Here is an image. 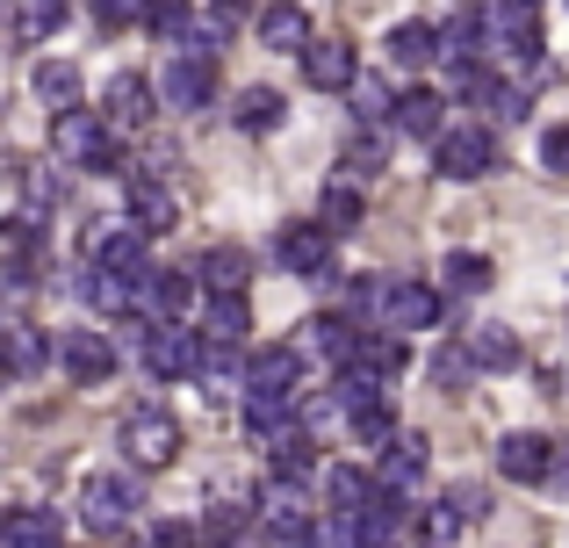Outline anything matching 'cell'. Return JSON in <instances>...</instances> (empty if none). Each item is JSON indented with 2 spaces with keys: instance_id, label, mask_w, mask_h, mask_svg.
Segmentation results:
<instances>
[{
  "instance_id": "cell-1",
  "label": "cell",
  "mask_w": 569,
  "mask_h": 548,
  "mask_svg": "<svg viewBox=\"0 0 569 548\" xmlns=\"http://www.w3.org/2000/svg\"><path fill=\"white\" fill-rule=\"evenodd\" d=\"M51 159H66V167H80V173H130L123 145L109 138V116H94V109L51 116Z\"/></svg>"
},
{
  "instance_id": "cell-38",
  "label": "cell",
  "mask_w": 569,
  "mask_h": 548,
  "mask_svg": "<svg viewBox=\"0 0 569 548\" xmlns=\"http://www.w3.org/2000/svg\"><path fill=\"white\" fill-rule=\"evenodd\" d=\"M339 405H347V419H368V411H382V376H368V368H339Z\"/></svg>"
},
{
  "instance_id": "cell-25",
  "label": "cell",
  "mask_w": 569,
  "mask_h": 548,
  "mask_svg": "<svg viewBox=\"0 0 569 548\" xmlns=\"http://www.w3.org/2000/svg\"><path fill=\"white\" fill-rule=\"evenodd\" d=\"M29 94H37L51 116H66V109H80V72H72L66 58H43V66L29 72Z\"/></svg>"
},
{
  "instance_id": "cell-42",
  "label": "cell",
  "mask_w": 569,
  "mask_h": 548,
  "mask_svg": "<svg viewBox=\"0 0 569 548\" xmlns=\"http://www.w3.org/2000/svg\"><path fill=\"white\" fill-rule=\"evenodd\" d=\"M144 29H152V37H167V43H181L188 29H194L188 0H152V8H144Z\"/></svg>"
},
{
  "instance_id": "cell-19",
  "label": "cell",
  "mask_w": 569,
  "mask_h": 548,
  "mask_svg": "<svg viewBox=\"0 0 569 548\" xmlns=\"http://www.w3.org/2000/svg\"><path fill=\"white\" fill-rule=\"evenodd\" d=\"M101 101H109V123H116V130H144V123L159 116V101H152V80H138V72H116V80H109V94H101Z\"/></svg>"
},
{
  "instance_id": "cell-15",
  "label": "cell",
  "mask_w": 569,
  "mask_h": 548,
  "mask_svg": "<svg viewBox=\"0 0 569 548\" xmlns=\"http://www.w3.org/2000/svg\"><path fill=\"white\" fill-rule=\"evenodd\" d=\"M426 455H432V440L403 426V434H397V440L382 448V491L411 498V491H418V477H426Z\"/></svg>"
},
{
  "instance_id": "cell-27",
  "label": "cell",
  "mask_w": 569,
  "mask_h": 548,
  "mask_svg": "<svg viewBox=\"0 0 569 548\" xmlns=\"http://www.w3.org/2000/svg\"><path fill=\"white\" fill-rule=\"evenodd\" d=\"M252 520H260V506H252V498H209V512H202V541H209V548H231Z\"/></svg>"
},
{
  "instance_id": "cell-40",
  "label": "cell",
  "mask_w": 569,
  "mask_h": 548,
  "mask_svg": "<svg viewBox=\"0 0 569 548\" xmlns=\"http://www.w3.org/2000/svg\"><path fill=\"white\" fill-rule=\"evenodd\" d=\"M461 527H469V520H461V512L447 506V498L418 512V541H426V548H461Z\"/></svg>"
},
{
  "instance_id": "cell-50",
  "label": "cell",
  "mask_w": 569,
  "mask_h": 548,
  "mask_svg": "<svg viewBox=\"0 0 569 548\" xmlns=\"http://www.w3.org/2000/svg\"><path fill=\"white\" fill-rule=\"evenodd\" d=\"M548 484H562V491H569V448H556V477H548Z\"/></svg>"
},
{
  "instance_id": "cell-21",
  "label": "cell",
  "mask_w": 569,
  "mask_h": 548,
  "mask_svg": "<svg viewBox=\"0 0 569 548\" xmlns=\"http://www.w3.org/2000/svg\"><path fill=\"white\" fill-rule=\"evenodd\" d=\"M194 281H202L209 296H246V281H252L246 246H209V253L194 260Z\"/></svg>"
},
{
  "instance_id": "cell-23",
  "label": "cell",
  "mask_w": 569,
  "mask_h": 548,
  "mask_svg": "<svg viewBox=\"0 0 569 548\" xmlns=\"http://www.w3.org/2000/svg\"><path fill=\"white\" fill-rule=\"evenodd\" d=\"M0 548H66V527L43 506H14L8 527H0Z\"/></svg>"
},
{
  "instance_id": "cell-45",
  "label": "cell",
  "mask_w": 569,
  "mask_h": 548,
  "mask_svg": "<svg viewBox=\"0 0 569 548\" xmlns=\"http://www.w3.org/2000/svg\"><path fill=\"white\" fill-rule=\"evenodd\" d=\"M152 548H202V527H194V520H159Z\"/></svg>"
},
{
  "instance_id": "cell-37",
  "label": "cell",
  "mask_w": 569,
  "mask_h": 548,
  "mask_svg": "<svg viewBox=\"0 0 569 548\" xmlns=\"http://www.w3.org/2000/svg\"><path fill=\"white\" fill-rule=\"evenodd\" d=\"M325 225H332V231H353V225H361V217H368V202H361V188H353L347 181V173H332V181H325Z\"/></svg>"
},
{
  "instance_id": "cell-12",
  "label": "cell",
  "mask_w": 569,
  "mask_h": 548,
  "mask_svg": "<svg viewBox=\"0 0 569 548\" xmlns=\"http://www.w3.org/2000/svg\"><path fill=\"white\" fill-rule=\"evenodd\" d=\"M296 347H303V353H325V361H353V347H361V325H353L347 310H318V318L296 325Z\"/></svg>"
},
{
  "instance_id": "cell-30",
  "label": "cell",
  "mask_w": 569,
  "mask_h": 548,
  "mask_svg": "<svg viewBox=\"0 0 569 548\" xmlns=\"http://www.w3.org/2000/svg\"><path fill=\"white\" fill-rule=\"evenodd\" d=\"M281 116H289V101H281L274 87H246V94L231 101V123L246 130V138H267V130H274Z\"/></svg>"
},
{
  "instance_id": "cell-22",
  "label": "cell",
  "mask_w": 569,
  "mask_h": 548,
  "mask_svg": "<svg viewBox=\"0 0 569 548\" xmlns=\"http://www.w3.org/2000/svg\"><path fill=\"white\" fill-rule=\"evenodd\" d=\"M389 66H397V72L440 66V29H432V22H397V29H389Z\"/></svg>"
},
{
  "instance_id": "cell-39",
  "label": "cell",
  "mask_w": 569,
  "mask_h": 548,
  "mask_svg": "<svg viewBox=\"0 0 569 548\" xmlns=\"http://www.w3.org/2000/svg\"><path fill=\"white\" fill-rule=\"evenodd\" d=\"M37 368H43V332L14 318V325H8V376H14V382H29Z\"/></svg>"
},
{
  "instance_id": "cell-29",
  "label": "cell",
  "mask_w": 569,
  "mask_h": 548,
  "mask_svg": "<svg viewBox=\"0 0 569 548\" xmlns=\"http://www.w3.org/2000/svg\"><path fill=\"white\" fill-rule=\"evenodd\" d=\"M58 29H66V0H14V43H22V51L51 43Z\"/></svg>"
},
{
  "instance_id": "cell-17",
  "label": "cell",
  "mask_w": 569,
  "mask_h": 548,
  "mask_svg": "<svg viewBox=\"0 0 569 548\" xmlns=\"http://www.w3.org/2000/svg\"><path fill=\"white\" fill-rule=\"evenodd\" d=\"M260 43H267V51H281V58H289V51L303 58L318 37H310V14L296 8V0H267V8H260Z\"/></svg>"
},
{
  "instance_id": "cell-4",
  "label": "cell",
  "mask_w": 569,
  "mask_h": 548,
  "mask_svg": "<svg viewBox=\"0 0 569 548\" xmlns=\"http://www.w3.org/2000/svg\"><path fill=\"white\" fill-rule=\"evenodd\" d=\"M432 173H440V181H483V173H498V138H490L483 123L447 130V138L432 145Z\"/></svg>"
},
{
  "instance_id": "cell-20",
  "label": "cell",
  "mask_w": 569,
  "mask_h": 548,
  "mask_svg": "<svg viewBox=\"0 0 569 548\" xmlns=\"http://www.w3.org/2000/svg\"><path fill=\"white\" fill-rule=\"evenodd\" d=\"M397 130H403V138L440 145V138H447V94H432V87H403V101H397Z\"/></svg>"
},
{
  "instance_id": "cell-52",
  "label": "cell",
  "mask_w": 569,
  "mask_h": 548,
  "mask_svg": "<svg viewBox=\"0 0 569 548\" xmlns=\"http://www.w3.org/2000/svg\"><path fill=\"white\" fill-rule=\"evenodd\" d=\"M144 548H152V541H144Z\"/></svg>"
},
{
  "instance_id": "cell-41",
  "label": "cell",
  "mask_w": 569,
  "mask_h": 548,
  "mask_svg": "<svg viewBox=\"0 0 569 548\" xmlns=\"http://www.w3.org/2000/svg\"><path fill=\"white\" fill-rule=\"evenodd\" d=\"M382 167H389V138H382V130H361V138L347 145V173H353V181H376Z\"/></svg>"
},
{
  "instance_id": "cell-32",
  "label": "cell",
  "mask_w": 569,
  "mask_h": 548,
  "mask_svg": "<svg viewBox=\"0 0 569 548\" xmlns=\"http://www.w3.org/2000/svg\"><path fill=\"white\" fill-rule=\"evenodd\" d=\"M469 353H476V368L505 376V368H519V332H512V325H476V332H469Z\"/></svg>"
},
{
  "instance_id": "cell-14",
  "label": "cell",
  "mask_w": 569,
  "mask_h": 548,
  "mask_svg": "<svg viewBox=\"0 0 569 548\" xmlns=\"http://www.w3.org/2000/svg\"><path fill=\"white\" fill-rule=\"evenodd\" d=\"M382 325L389 332H432V325H440V289H426V281H389Z\"/></svg>"
},
{
  "instance_id": "cell-48",
  "label": "cell",
  "mask_w": 569,
  "mask_h": 548,
  "mask_svg": "<svg viewBox=\"0 0 569 548\" xmlns=\"http://www.w3.org/2000/svg\"><path fill=\"white\" fill-rule=\"evenodd\" d=\"M469 368H476V353H469V347H440V361H432V376H440V382H461Z\"/></svg>"
},
{
  "instance_id": "cell-10",
  "label": "cell",
  "mask_w": 569,
  "mask_h": 548,
  "mask_svg": "<svg viewBox=\"0 0 569 548\" xmlns=\"http://www.w3.org/2000/svg\"><path fill=\"white\" fill-rule=\"evenodd\" d=\"M498 477L548 484V477H556V440H548V434H505L498 440Z\"/></svg>"
},
{
  "instance_id": "cell-51",
  "label": "cell",
  "mask_w": 569,
  "mask_h": 548,
  "mask_svg": "<svg viewBox=\"0 0 569 548\" xmlns=\"http://www.w3.org/2000/svg\"><path fill=\"white\" fill-rule=\"evenodd\" d=\"M505 8H519V14H533V8H541V0H505Z\"/></svg>"
},
{
  "instance_id": "cell-3",
  "label": "cell",
  "mask_w": 569,
  "mask_h": 548,
  "mask_svg": "<svg viewBox=\"0 0 569 548\" xmlns=\"http://www.w3.org/2000/svg\"><path fill=\"white\" fill-rule=\"evenodd\" d=\"M332 239H339V231L325 225V217H296V225H281L274 260H281L296 281H325V275H332Z\"/></svg>"
},
{
  "instance_id": "cell-49",
  "label": "cell",
  "mask_w": 569,
  "mask_h": 548,
  "mask_svg": "<svg viewBox=\"0 0 569 548\" xmlns=\"http://www.w3.org/2000/svg\"><path fill=\"white\" fill-rule=\"evenodd\" d=\"M447 506H455L461 520H483V491H476V484H455V491H447Z\"/></svg>"
},
{
  "instance_id": "cell-16",
  "label": "cell",
  "mask_w": 569,
  "mask_h": 548,
  "mask_svg": "<svg viewBox=\"0 0 569 548\" xmlns=\"http://www.w3.org/2000/svg\"><path fill=\"white\" fill-rule=\"evenodd\" d=\"M339 368H368V376H403L411 368V347H403V332H389V325H361V347H353V361Z\"/></svg>"
},
{
  "instance_id": "cell-33",
  "label": "cell",
  "mask_w": 569,
  "mask_h": 548,
  "mask_svg": "<svg viewBox=\"0 0 569 548\" xmlns=\"http://www.w3.org/2000/svg\"><path fill=\"white\" fill-rule=\"evenodd\" d=\"M361 520V548H397L403 541V498L397 491H382L368 512H353Z\"/></svg>"
},
{
  "instance_id": "cell-34",
  "label": "cell",
  "mask_w": 569,
  "mask_h": 548,
  "mask_svg": "<svg viewBox=\"0 0 569 548\" xmlns=\"http://www.w3.org/2000/svg\"><path fill=\"white\" fill-rule=\"evenodd\" d=\"M347 101H353V116H361L368 130L397 123V94H389V80H376V72H361V80L347 87Z\"/></svg>"
},
{
  "instance_id": "cell-9",
  "label": "cell",
  "mask_w": 569,
  "mask_h": 548,
  "mask_svg": "<svg viewBox=\"0 0 569 548\" xmlns=\"http://www.w3.org/2000/svg\"><path fill=\"white\" fill-rule=\"evenodd\" d=\"M303 80L325 87V94H347V87L361 80V51H353L347 37H318V43L303 51Z\"/></svg>"
},
{
  "instance_id": "cell-2",
  "label": "cell",
  "mask_w": 569,
  "mask_h": 548,
  "mask_svg": "<svg viewBox=\"0 0 569 548\" xmlns=\"http://www.w3.org/2000/svg\"><path fill=\"white\" fill-rule=\"evenodd\" d=\"M138 506H144L138 469H94V477L80 484V527H87V535H116V527H130Z\"/></svg>"
},
{
  "instance_id": "cell-31",
  "label": "cell",
  "mask_w": 569,
  "mask_h": 548,
  "mask_svg": "<svg viewBox=\"0 0 569 548\" xmlns=\"http://www.w3.org/2000/svg\"><path fill=\"white\" fill-rule=\"evenodd\" d=\"M447 87H455V101H490V109H505V94H512V87H505L498 72L483 66V58H469V66H447Z\"/></svg>"
},
{
  "instance_id": "cell-47",
  "label": "cell",
  "mask_w": 569,
  "mask_h": 548,
  "mask_svg": "<svg viewBox=\"0 0 569 548\" xmlns=\"http://www.w3.org/2000/svg\"><path fill=\"white\" fill-rule=\"evenodd\" d=\"M541 167H548V173H569V123L541 130Z\"/></svg>"
},
{
  "instance_id": "cell-5",
  "label": "cell",
  "mask_w": 569,
  "mask_h": 548,
  "mask_svg": "<svg viewBox=\"0 0 569 548\" xmlns=\"http://www.w3.org/2000/svg\"><path fill=\"white\" fill-rule=\"evenodd\" d=\"M51 361L66 368V382H80V390H94V382L116 376V339L109 332H51Z\"/></svg>"
},
{
  "instance_id": "cell-8",
  "label": "cell",
  "mask_w": 569,
  "mask_h": 548,
  "mask_svg": "<svg viewBox=\"0 0 569 548\" xmlns=\"http://www.w3.org/2000/svg\"><path fill=\"white\" fill-rule=\"evenodd\" d=\"M194 289H202V281L181 275V268H152V275L138 281V318L144 325H181L188 310H194Z\"/></svg>"
},
{
  "instance_id": "cell-36",
  "label": "cell",
  "mask_w": 569,
  "mask_h": 548,
  "mask_svg": "<svg viewBox=\"0 0 569 548\" xmlns=\"http://www.w3.org/2000/svg\"><path fill=\"white\" fill-rule=\"evenodd\" d=\"M296 419H303V434H310V440L339 434V426H347V434H353V419H347V405H339V390H318V397H296Z\"/></svg>"
},
{
  "instance_id": "cell-46",
  "label": "cell",
  "mask_w": 569,
  "mask_h": 548,
  "mask_svg": "<svg viewBox=\"0 0 569 548\" xmlns=\"http://www.w3.org/2000/svg\"><path fill=\"white\" fill-rule=\"evenodd\" d=\"M353 434H361V440H368V448H389V440H397V434H403V426H397V419H389V405H382V411H368V419H353Z\"/></svg>"
},
{
  "instance_id": "cell-44",
  "label": "cell",
  "mask_w": 569,
  "mask_h": 548,
  "mask_svg": "<svg viewBox=\"0 0 569 548\" xmlns=\"http://www.w3.org/2000/svg\"><path fill=\"white\" fill-rule=\"evenodd\" d=\"M144 8H152V0H94V22L123 29V22H144Z\"/></svg>"
},
{
  "instance_id": "cell-7",
  "label": "cell",
  "mask_w": 569,
  "mask_h": 548,
  "mask_svg": "<svg viewBox=\"0 0 569 548\" xmlns=\"http://www.w3.org/2000/svg\"><path fill=\"white\" fill-rule=\"evenodd\" d=\"M202 353H209V339H202V332H188V325H159V332L144 339V368H152L159 382H188V376H202Z\"/></svg>"
},
{
  "instance_id": "cell-43",
  "label": "cell",
  "mask_w": 569,
  "mask_h": 548,
  "mask_svg": "<svg viewBox=\"0 0 569 548\" xmlns=\"http://www.w3.org/2000/svg\"><path fill=\"white\" fill-rule=\"evenodd\" d=\"M310 548H361V520H347V512L318 520V527H310Z\"/></svg>"
},
{
  "instance_id": "cell-13",
  "label": "cell",
  "mask_w": 569,
  "mask_h": 548,
  "mask_svg": "<svg viewBox=\"0 0 569 548\" xmlns=\"http://www.w3.org/2000/svg\"><path fill=\"white\" fill-rule=\"evenodd\" d=\"M296 382H303V347H260V353H252L246 390H260V397H303Z\"/></svg>"
},
{
  "instance_id": "cell-35",
  "label": "cell",
  "mask_w": 569,
  "mask_h": 548,
  "mask_svg": "<svg viewBox=\"0 0 569 548\" xmlns=\"http://www.w3.org/2000/svg\"><path fill=\"white\" fill-rule=\"evenodd\" d=\"M440 281H447V296H483L490 281H498V268H490L483 253H447L440 260Z\"/></svg>"
},
{
  "instance_id": "cell-24",
  "label": "cell",
  "mask_w": 569,
  "mask_h": 548,
  "mask_svg": "<svg viewBox=\"0 0 569 548\" xmlns=\"http://www.w3.org/2000/svg\"><path fill=\"white\" fill-rule=\"evenodd\" d=\"M325 498H332V512H347V520H353V512H368V506L382 498V477H368V469L339 462L332 477H325Z\"/></svg>"
},
{
  "instance_id": "cell-28",
  "label": "cell",
  "mask_w": 569,
  "mask_h": 548,
  "mask_svg": "<svg viewBox=\"0 0 569 548\" xmlns=\"http://www.w3.org/2000/svg\"><path fill=\"white\" fill-rule=\"evenodd\" d=\"M296 520H310V498H303V477H274L260 491V527L274 535V527H296Z\"/></svg>"
},
{
  "instance_id": "cell-6",
  "label": "cell",
  "mask_w": 569,
  "mask_h": 548,
  "mask_svg": "<svg viewBox=\"0 0 569 548\" xmlns=\"http://www.w3.org/2000/svg\"><path fill=\"white\" fill-rule=\"evenodd\" d=\"M173 455H181V426H173V411H130L123 419V462L130 469H167Z\"/></svg>"
},
{
  "instance_id": "cell-26",
  "label": "cell",
  "mask_w": 569,
  "mask_h": 548,
  "mask_svg": "<svg viewBox=\"0 0 569 548\" xmlns=\"http://www.w3.org/2000/svg\"><path fill=\"white\" fill-rule=\"evenodd\" d=\"M246 332H252V303H246V296H209L202 339H217V347H246Z\"/></svg>"
},
{
  "instance_id": "cell-18",
  "label": "cell",
  "mask_w": 569,
  "mask_h": 548,
  "mask_svg": "<svg viewBox=\"0 0 569 548\" xmlns=\"http://www.w3.org/2000/svg\"><path fill=\"white\" fill-rule=\"evenodd\" d=\"M173 217H181V210H173V188H167V181H152L144 167H130V225L152 239V231H167V225H173Z\"/></svg>"
},
{
  "instance_id": "cell-11",
  "label": "cell",
  "mask_w": 569,
  "mask_h": 548,
  "mask_svg": "<svg viewBox=\"0 0 569 548\" xmlns=\"http://www.w3.org/2000/svg\"><path fill=\"white\" fill-rule=\"evenodd\" d=\"M209 94H217V66H209V58L173 51L167 72H159V101H173V109H202Z\"/></svg>"
}]
</instances>
